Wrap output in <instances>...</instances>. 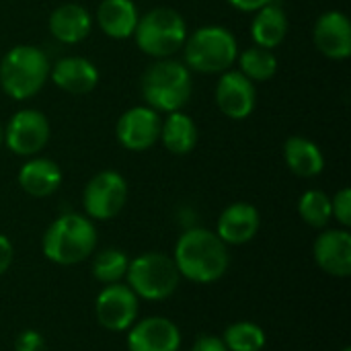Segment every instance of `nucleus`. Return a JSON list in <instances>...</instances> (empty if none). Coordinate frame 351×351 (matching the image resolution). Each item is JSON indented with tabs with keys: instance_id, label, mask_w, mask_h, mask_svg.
I'll list each match as a JSON object with an SVG mask.
<instances>
[{
	"instance_id": "1",
	"label": "nucleus",
	"mask_w": 351,
	"mask_h": 351,
	"mask_svg": "<svg viewBox=\"0 0 351 351\" xmlns=\"http://www.w3.org/2000/svg\"><path fill=\"white\" fill-rule=\"evenodd\" d=\"M173 261L179 276L195 284L218 282L230 265V255L226 243L208 228H189L185 230L177 245Z\"/></svg>"
},
{
	"instance_id": "2",
	"label": "nucleus",
	"mask_w": 351,
	"mask_h": 351,
	"mask_svg": "<svg viewBox=\"0 0 351 351\" xmlns=\"http://www.w3.org/2000/svg\"><path fill=\"white\" fill-rule=\"evenodd\" d=\"M144 105L158 113L181 111L193 93L191 70L173 58L154 60L142 74L140 80Z\"/></svg>"
},
{
	"instance_id": "3",
	"label": "nucleus",
	"mask_w": 351,
	"mask_h": 351,
	"mask_svg": "<svg viewBox=\"0 0 351 351\" xmlns=\"http://www.w3.org/2000/svg\"><path fill=\"white\" fill-rule=\"evenodd\" d=\"M49 58L37 45L21 43L0 60V88L12 101H29L49 80Z\"/></svg>"
},
{
	"instance_id": "4",
	"label": "nucleus",
	"mask_w": 351,
	"mask_h": 351,
	"mask_svg": "<svg viewBox=\"0 0 351 351\" xmlns=\"http://www.w3.org/2000/svg\"><path fill=\"white\" fill-rule=\"evenodd\" d=\"M239 41L222 25H206L187 35L183 43L185 66L199 74H222L237 64Z\"/></svg>"
},
{
	"instance_id": "5",
	"label": "nucleus",
	"mask_w": 351,
	"mask_h": 351,
	"mask_svg": "<svg viewBox=\"0 0 351 351\" xmlns=\"http://www.w3.org/2000/svg\"><path fill=\"white\" fill-rule=\"evenodd\" d=\"M97 247V228L88 216L64 214L56 218L43 234V255L58 265H76Z\"/></svg>"
},
{
	"instance_id": "6",
	"label": "nucleus",
	"mask_w": 351,
	"mask_h": 351,
	"mask_svg": "<svg viewBox=\"0 0 351 351\" xmlns=\"http://www.w3.org/2000/svg\"><path fill=\"white\" fill-rule=\"evenodd\" d=\"M187 35V23L181 12L169 6H156L140 14L132 37L138 49H142L146 56L162 60L181 51Z\"/></svg>"
},
{
	"instance_id": "7",
	"label": "nucleus",
	"mask_w": 351,
	"mask_h": 351,
	"mask_svg": "<svg viewBox=\"0 0 351 351\" xmlns=\"http://www.w3.org/2000/svg\"><path fill=\"white\" fill-rule=\"evenodd\" d=\"M128 286L138 298L165 300L179 286V271L173 257L165 253H144L128 265Z\"/></svg>"
},
{
	"instance_id": "8",
	"label": "nucleus",
	"mask_w": 351,
	"mask_h": 351,
	"mask_svg": "<svg viewBox=\"0 0 351 351\" xmlns=\"http://www.w3.org/2000/svg\"><path fill=\"white\" fill-rule=\"evenodd\" d=\"M128 202V181L117 171L97 173L82 191V206L90 220L115 218Z\"/></svg>"
},
{
	"instance_id": "9",
	"label": "nucleus",
	"mask_w": 351,
	"mask_h": 351,
	"mask_svg": "<svg viewBox=\"0 0 351 351\" xmlns=\"http://www.w3.org/2000/svg\"><path fill=\"white\" fill-rule=\"evenodd\" d=\"M49 121L39 109H19L4 128V144L16 156H37L49 142Z\"/></svg>"
},
{
	"instance_id": "10",
	"label": "nucleus",
	"mask_w": 351,
	"mask_h": 351,
	"mask_svg": "<svg viewBox=\"0 0 351 351\" xmlns=\"http://www.w3.org/2000/svg\"><path fill=\"white\" fill-rule=\"evenodd\" d=\"M160 113L148 105H136L121 113L115 125L117 142L130 152H146L160 140Z\"/></svg>"
},
{
	"instance_id": "11",
	"label": "nucleus",
	"mask_w": 351,
	"mask_h": 351,
	"mask_svg": "<svg viewBox=\"0 0 351 351\" xmlns=\"http://www.w3.org/2000/svg\"><path fill=\"white\" fill-rule=\"evenodd\" d=\"M216 107L222 115L234 121H243L253 115L257 107V88L245 74L230 68L220 74L214 90Z\"/></svg>"
},
{
	"instance_id": "12",
	"label": "nucleus",
	"mask_w": 351,
	"mask_h": 351,
	"mask_svg": "<svg viewBox=\"0 0 351 351\" xmlns=\"http://www.w3.org/2000/svg\"><path fill=\"white\" fill-rule=\"evenodd\" d=\"M138 296L132 292L130 286L123 284H109L105 286L95 302L97 321L101 327L113 333H121L130 329L138 319Z\"/></svg>"
},
{
	"instance_id": "13",
	"label": "nucleus",
	"mask_w": 351,
	"mask_h": 351,
	"mask_svg": "<svg viewBox=\"0 0 351 351\" xmlns=\"http://www.w3.org/2000/svg\"><path fill=\"white\" fill-rule=\"evenodd\" d=\"M315 47L329 60H348L351 56V23L346 12L327 10L313 27Z\"/></svg>"
},
{
	"instance_id": "14",
	"label": "nucleus",
	"mask_w": 351,
	"mask_h": 351,
	"mask_svg": "<svg viewBox=\"0 0 351 351\" xmlns=\"http://www.w3.org/2000/svg\"><path fill=\"white\" fill-rule=\"evenodd\" d=\"M181 331L165 317H148L130 327L128 351H179Z\"/></svg>"
},
{
	"instance_id": "15",
	"label": "nucleus",
	"mask_w": 351,
	"mask_h": 351,
	"mask_svg": "<svg viewBox=\"0 0 351 351\" xmlns=\"http://www.w3.org/2000/svg\"><path fill=\"white\" fill-rule=\"evenodd\" d=\"M317 265L335 278L351 276V234L348 228H331L319 234L313 247Z\"/></svg>"
},
{
	"instance_id": "16",
	"label": "nucleus",
	"mask_w": 351,
	"mask_h": 351,
	"mask_svg": "<svg viewBox=\"0 0 351 351\" xmlns=\"http://www.w3.org/2000/svg\"><path fill=\"white\" fill-rule=\"evenodd\" d=\"M51 82L68 95H88L99 84V68L82 56L60 58L49 70Z\"/></svg>"
},
{
	"instance_id": "17",
	"label": "nucleus",
	"mask_w": 351,
	"mask_h": 351,
	"mask_svg": "<svg viewBox=\"0 0 351 351\" xmlns=\"http://www.w3.org/2000/svg\"><path fill=\"white\" fill-rule=\"evenodd\" d=\"M47 27L56 41L74 45V43L84 41L90 35L93 14L78 2H66L51 10Z\"/></svg>"
},
{
	"instance_id": "18",
	"label": "nucleus",
	"mask_w": 351,
	"mask_h": 351,
	"mask_svg": "<svg viewBox=\"0 0 351 351\" xmlns=\"http://www.w3.org/2000/svg\"><path fill=\"white\" fill-rule=\"evenodd\" d=\"M261 226V218L255 206L247 202L230 204L218 218L216 234L226 245H245L255 239Z\"/></svg>"
},
{
	"instance_id": "19",
	"label": "nucleus",
	"mask_w": 351,
	"mask_h": 351,
	"mask_svg": "<svg viewBox=\"0 0 351 351\" xmlns=\"http://www.w3.org/2000/svg\"><path fill=\"white\" fill-rule=\"evenodd\" d=\"M19 185L31 197H49L62 185V169L56 160L31 156L19 169Z\"/></svg>"
},
{
	"instance_id": "20",
	"label": "nucleus",
	"mask_w": 351,
	"mask_h": 351,
	"mask_svg": "<svg viewBox=\"0 0 351 351\" xmlns=\"http://www.w3.org/2000/svg\"><path fill=\"white\" fill-rule=\"evenodd\" d=\"M95 19L107 37L121 41L134 35L140 12L134 0H101Z\"/></svg>"
},
{
	"instance_id": "21",
	"label": "nucleus",
	"mask_w": 351,
	"mask_h": 351,
	"mask_svg": "<svg viewBox=\"0 0 351 351\" xmlns=\"http://www.w3.org/2000/svg\"><path fill=\"white\" fill-rule=\"evenodd\" d=\"M288 14L282 4L276 0L261 6L255 10V16L251 21V39L253 45L265 47V49H276L278 45L284 43L288 35Z\"/></svg>"
},
{
	"instance_id": "22",
	"label": "nucleus",
	"mask_w": 351,
	"mask_h": 351,
	"mask_svg": "<svg viewBox=\"0 0 351 351\" xmlns=\"http://www.w3.org/2000/svg\"><path fill=\"white\" fill-rule=\"evenodd\" d=\"M284 160L288 169L302 179L319 177L325 171V154L317 142L304 136H290L284 142Z\"/></svg>"
},
{
	"instance_id": "23",
	"label": "nucleus",
	"mask_w": 351,
	"mask_h": 351,
	"mask_svg": "<svg viewBox=\"0 0 351 351\" xmlns=\"http://www.w3.org/2000/svg\"><path fill=\"white\" fill-rule=\"evenodd\" d=\"M197 140H199V130L187 113L183 111L167 113L160 125V142L171 154L183 156L193 152Z\"/></svg>"
},
{
	"instance_id": "24",
	"label": "nucleus",
	"mask_w": 351,
	"mask_h": 351,
	"mask_svg": "<svg viewBox=\"0 0 351 351\" xmlns=\"http://www.w3.org/2000/svg\"><path fill=\"white\" fill-rule=\"evenodd\" d=\"M239 72L245 74L251 82H267L278 72V58L271 49L251 45L239 51Z\"/></svg>"
},
{
	"instance_id": "25",
	"label": "nucleus",
	"mask_w": 351,
	"mask_h": 351,
	"mask_svg": "<svg viewBox=\"0 0 351 351\" xmlns=\"http://www.w3.org/2000/svg\"><path fill=\"white\" fill-rule=\"evenodd\" d=\"M222 341L228 351H261L265 348V331L251 321H239L226 327Z\"/></svg>"
},
{
	"instance_id": "26",
	"label": "nucleus",
	"mask_w": 351,
	"mask_h": 351,
	"mask_svg": "<svg viewBox=\"0 0 351 351\" xmlns=\"http://www.w3.org/2000/svg\"><path fill=\"white\" fill-rule=\"evenodd\" d=\"M298 214L300 218L313 226V228H325L331 218V197L321 191V189H308L302 193V197L298 199Z\"/></svg>"
},
{
	"instance_id": "27",
	"label": "nucleus",
	"mask_w": 351,
	"mask_h": 351,
	"mask_svg": "<svg viewBox=\"0 0 351 351\" xmlns=\"http://www.w3.org/2000/svg\"><path fill=\"white\" fill-rule=\"evenodd\" d=\"M128 265H130V259L123 251L105 249L93 261V276L105 286L119 284V280H123L128 274Z\"/></svg>"
},
{
	"instance_id": "28",
	"label": "nucleus",
	"mask_w": 351,
	"mask_h": 351,
	"mask_svg": "<svg viewBox=\"0 0 351 351\" xmlns=\"http://www.w3.org/2000/svg\"><path fill=\"white\" fill-rule=\"evenodd\" d=\"M331 212L333 218L341 224V228L351 226V189L343 187L331 197Z\"/></svg>"
},
{
	"instance_id": "29",
	"label": "nucleus",
	"mask_w": 351,
	"mask_h": 351,
	"mask_svg": "<svg viewBox=\"0 0 351 351\" xmlns=\"http://www.w3.org/2000/svg\"><path fill=\"white\" fill-rule=\"evenodd\" d=\"M14 351H45L43 335L33 329L23 331L14 341Z\"/></svg>"
},
{
	"instance_id": "30",
	"label": "nucleus",
	"mask_w": 351,
	"mask_h": 351,
	"mask_svg": "<svg viewBox=\"0 0 351 351\" xmlns=\"http://www.w3.org/2000/svg\"><path fill=\"white\" fill-rule=\"evenodd\" d=\"M191 351H228L222 337H216V335H199L193 346Z\"/></svg>"
},
{
	"instance_id": "31",
	"label": "nucleus",
	"mask_w": 351,
	"mask_h": 351,
	"mask_svg": "<svg viewBox=\"0 0 351 351\" xmlns=\"http://www.w3.org/2000/svg\"><path fill=\"white\" fill-rule=\"evenodd\" d=\"M12 245H10V241L4 237V234H0V276L10 267V263H12Z\"/></svg>"
},
{
	"instance_id": "32",
	"label": "nucleus",
	"mask_w": 351,
	"mask_h": 351,
	"mask_svg": "<svg viewBox=\"0 0 351 351\" xmlns=\"http://www.w3.org/2000/svg\"><path fill=\"white\" fill-rule=\"evenodd\" d=\"M226 2L232 8L241 10V12H255V10H259L261 6H265V4H269L274 0H226Z\"/></svg>"
},
{
	"instance_id": "33",
	"label": "nucleus",
	"mask_w": 351,
	"mask_h": 351,
	"mask_svg": "<svg viewBox=\"0 0 351 351\" xmlns=\"http://www.w3.org/2000/svg\"><path fill=\"white\" fill-rule=\"evenodd\" d=\"M2 144H4V128L0 123V148H2Z\"/></svg>"
},
{
	"instance_id": "34",
	"label": "nucleus",
	"mask_w": 351,
	"mask_h": 351,
	"mask_svg": "<svg viewBox=\"0 0 351 351\" xmlns=\"http://www.w3.org/2000/svg\"><path fill=\"white\" fill-rule=\"evenodd\" d=\"M341 351H351V348H343V350Z\"/></svg>"
}]
</instances>
